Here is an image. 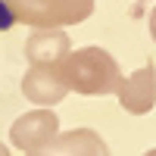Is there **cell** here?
<instances>
[{
    "label": "cell",
    "mask_w": 156,
    "mask_h": 156,
    "mask_svg": "<svg viewBox=\"0 0 156 156\" xmlns=\"http://www.w3.org/2000/svg\"><path fill=\"white\" fill-rule=\"evenodd\" d=\"M59 72L66 78L69 90L84 94V97L115 94V90H119V81H122L119 62L103 47H81V50H75V53H69L59 62Z\"/></svg>",
    "instance_id": "6da1fadb"
},
{
    "label": "cell",
    "mask_w": 156,
    "mask_h": 156,
    "mask_svg": "<svg viewBox=\"0 0 156 156\" xmlns=\"http://www.w3.org/2000/svg\"><path fill=\"white\" fill-rule=\"evenodd\" d=\"M59 134V115L53 109H31L19 115L9 128V140L12 147H19L22 153H34V150H44L56 140Z\"/></svg>",
    "instance_id": "7a4b0ae2"
},
{
    "label": "cell",
    "mask_w": 156,
    "mask_h": 156,
    "mask_svg": "<svg viewBox=\"0 0 156 156\" xmlns=\"http://www.w3.org/2000/svg\"><path fill=\"white\" fill-rule=\"evenodd\" d=\"M115 97H119V103H122L125 112H131V115H147V112L156 106V66L150 62V66L131 72L128 78H122Z\"/></svg>",
    "instance_id": "3957f363"
},
{
    "label": "cell",
    "mask_w": 156,
    "mask_h": 156,
    "mask_svg": "<svg viewBox=\"0 0 156 156\" xmlns=\"http://www.w3.org/2000/svg\"><path fill=\"white\" fill-rule=\"evenodd\" d=\"M22 94L28 97L37 106H56V103L69 94V84L59 72V62L56 66H31L22 78Z\"/></svg>",
    "instance_id": "277c9868"
},
{
    "label": "cell",
    "mask_w": 156,
    "mask_h": 156,
    "mask_svg": "<svg viewBox=\"0 0 156 156\" xmlns=\"http://www.w3.org/2000/svg\"><path fill=\"white\" fill-rule=\"evenodd\" d=\"M28 156H109V147L94 128H72L66 134H56L50 147L34 150Z\"/></svg>",
    "instance_id": "5b68a950"
},
{
    "label": "cell",
    "mask_w": 156,
    "mask_h": 156,
    "mask_svg": "<svg viewBox=\"0 0 156 156\" xmlns=\"http://www.w3.org/2000/svg\"><path fill=\"white\" fill-rule=\"evenodd\" d=\"M72 53V41L62 28H34L25 41V56L31 66H56Z\"/></svg>",
    "instance_id": "8992f818"
},
{
    "label": "cell",
    "mask_w": 156,
    "mask_h": 156,
    "mask_svg": "<svg viewBox=\"0 0 156 156\" xmlns=\"http://www.w3.org/2000/svg\"><path fill=\"white\" fill-rule=\"evenodd\" d=\"M12 9V19L25 22L31 28H53L50 19V0H6Z\"/></svg>",
    "instance_id": "52a82bcc"
},
{
    "label": "cell",
    "mask_w": 156,
    "mask_h": 156,
    "mask_svg": "<svg viewBox=\"0 0 156 156\" xmlns=\"http://www.w3.org/2000/svg\"><path fill=\"white\" fill-rule=\"evenodd\" d=\"M94 12V0H50V19L53 28L62 25H78Z\"/></svg>",
    "instance_id": "ba28073f"
},
{
    "label": "cell",
    "mask_w": 156,
    "mask_h": 156,
    "mask_svg": "<svg viewBox=\"0 0 156 156\" xmlns=\"http://www.w3.org/2000/svg\"><path fill=\"white\" fill-rule=\"evenodd\" d=\"M12 22H16V19H12V9H9V3H6V0H0V31H6Z\"/></svg>",
    "instance_id": "9c48e42d"
},
{
    "label": "cell",
    "mask_w": 156,
    "mask_h": 156,
    "mask_svg": "<svg viewBox=\"0 0 156 156\" xmlns=\"http://www.w3.org/2000/svg\"><path fill=\"white\" fill-rule=\"evenodd\" d=\"M150 37L156 41V6L150 9Z\"/></svg>",
    "instance_id": "30bf717a"
},
{
    "label": "cell",
    "mask_w": 156,
    "mask_h": 156,
    "mask_svg": "<svg viewBox=\"0 0 156 156\" xmlns=\"http://www.w3.org/2000/svg\"><path fill=\"white\" fill-rule=\"evenodd\" d=\"M0 156H9V147L6 144H0Z\"/></svg>",
    "instance_id": "8fae6325"
},
{
    "label": "cell",
    "mask_w": 156,
    "mask_h": 156,
    "mask_svg": "<svg viewBox=\"0 0 156 156\" xmlns=\"http://www.w3.org/2000/svg\"><path fill=\"white\" fill-rule=\"evenodd\" d=\"M144 156H156V150H147V153H144Z\"/></svg>",
    "instance_id": "7c38bea8"
},
{
    "label": "cell",
    "mask_w": 156,
    "mask_h": 156,
    "mask_svg": "<svg viewBox=\"0 0 156 156\" xmlns=\"http://www.w3.org/2000/svg\"><path fill=\"white\" fill-rule=\"evenodd\" d=\"M140 3H147V0H140Z\"/></svg>",
    "instance_id": "4fadbf2b"
}]
</instances>
